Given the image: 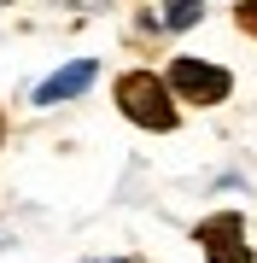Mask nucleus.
<instances>
[{
    "mask_svg": "<svg viewBox=\"0 0 257 263\" xmlns=\"http://www.w3.org/2000/svg\"><path fill=\"white\" fill-rule=\"evenodd\" d=\"M117 105H123V117H129V123H141V129H175L170 88H164L152 70L123 76V82H117Z\"/></svg>",
    "mask_w": 257,
    "mask_h": 263,
    "instance_id": "nucleus-1",
    "label": "nucleus"
},
{
    "mask_svg": "<svg viewBox=\"0 0 257 263\" xmlns=\"http://www.w3.org/2000/svg\"><path fill=\"white\" fill-rule=\"evenodd\" d=\"M170 88L181 100H193V105H216V100H228L234 76L222 65H205V59H175L170 65Z\"/></svg>",
    "mask_w": 257,
    "mask_h": 263,
    "instance_id": "nucleus-2",
    "label": "nucleus"
},
{
    "mask_svg": "<svg viewBox=\"0 0 257 263\" xmlns=\"http://www.w3.org/2000/svg\"><path fill=\"white\" fill-rule=\"evenodd\" d=\"M240 211H222V216H210V222H199V240L210 246V263H251V252L240 246Z\"/></svg>",
    "mask_w": 257,
    "mask_h": 263,
    "instance_id": "nucleus-3",
    "label": "nucleus"
},
{
    "mask_svg": "<svg viewBox=\"0 0 257 263\" xmlns=\"http://www.w3.org/2000/svg\"><path fill=\"white\" fill-rule=\"evenodd\" d=\"M94 76H100V65H94V59H76V65H65L58 76H47V82L35 88V100H41V105L76 100V94H88V88H94Z\"/></svg>",
    "mask_w": 257,
    "mask_h": 263,
    "instance_id": "nucleus-4",
    "label": "nucleus"
},
{
    "mask_svg": "<svg viewBox=\"0 0 257 263\" xmlns=\"http://www.w3.org/2000/svg\"><path fill=\"white\" fill-rule=\"evenodd\" d=\"M205 18V0H164V29H193Z\"/></svg>",
    "mask_w": 257,
    "mask_h": 263,
    "instance_id": "nucleus-5",
    "label": "nucleus"
},
{
    "mask_svg": "<svg viewBox=\"0 0 257 263\" xmlns=\"http://www.w3.org/2000/svg\"><path fill=\"white\" fill-rule=\"evenodd\" d=\"M240 24H251V29H257V0H240Z\"/></svg>",
    "mask_w": 257,
    "mask_h": 263,
    "instance_id": "nucleus-6",
    "label": "nucleus"
},
{
    "mask_svg": "<svg viewBox=\"0 0 257 263\" xmlns=\"http://www.w3.org/2000/svg\"><path fill=\"white\" fill-rule=\"evenodd\" d=\"M82 263H100V257H82ZM105 263H141V257H105Z\"/></svg>",
    "mask_w": 257,
    "mask_h": 263,
    "instance_id": "nucleus-7",
    "label": "nucleus"
}]
</instances>
